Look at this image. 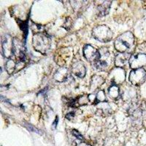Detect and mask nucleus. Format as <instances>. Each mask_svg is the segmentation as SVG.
<instances>
[{"instance_id":"nucleus-14","label":"nucleus","mask_w":146,"mask_h":146,"mask_svg":"<svg viewBox=\"0 0 146 146\" xmlns=\"http://www.w3.org/2000/svg\"><path fill=\"white\" fill-rule=\"evenodd\" d=\"M108 94L109 96L113 100H117L120 96V89L118 86L113 84V86L108 88Z\"/></svg>"},{"instance_id":"nucleus-11","label":"nucleus","mask_w":146,"mask_h":146,"mask_svg":"<svg viewBox=\"0 0 146 146\" xmlns=\"http://www.w3.org/2000/svg\"><path fill=\"white\" fill-rule=\"evenodd\" d=\"M88 96L89 102L93 105H97L99 103L106 102V96L103 91H99L96 94H91L88 95Z\"/></svg>"},{"instance_id":"nucleus-2","label":"nucleus","mask_w":146,"mask_h":146,"mask_svg":"<svg viewBox=\"0 0 146 146\" xmlns=\"http://www.w3.org/2000/svg\"><path fill=\"white\" fill-rule=\"evenodd\" d=\"M32 45L36 51L46 53L50 48V39L45 33L40 32L34 35Z\"/></svg>"},{"instance_id":"nucleus-4","label":"nucleus","mask_w":146,"mask_h":146,"mask_svg":"<svg viewBox=\"0 0 146 146\" xmlns=\"http://www.w3.org/2000/svg\"><path fill=\"white\" fill-rule=\"evenodd\" d=\"M99 50L100 53V59L94 64V66L96 69L100 70H105L112 64L113 58L107 48H101Z\"/></svg>"},{"instance_id":"nucleus-16","label":"nucleus","mask_w":146,"mask_h":146,"mask_svg":"<svg viewBox=\"0 0 146 146\" xmlns=\"http://www.w3.org/2000/svg\"><path fill=\"white\" fill-rule=\"evenodd\" d=\"M72 132H73V135H75V136H76V137H77V138H78V139H83V137H82L81 135H80V133H78V131H76V130H73Z\"/></svg>"},{"instance_id":"nucleus-9","label":"nucleus","mask_w":146,"mask_h":146,"mask_svg":"<svg viewBox=\"0 0 146 146\" xmlns=\"http://www.w3.org/2000/svg\"><path fill=\"white\" fill-rule=\"evenodd\" d=\"M72 72L75 76L80 78H84L86 72V69L85 66L84 64L80 61L75 62L72 66Z\"/></svg>"},{"instance_id":"nucleus-13","label":"nucleus","mask_w":146,"mask_h":146,"mask_svg":"<svg viewBox=\"0 0 146 146\" xmlns=\"http://www.w3.org/2000/svg\"><path fill=\"white\" fill-rule=\"evenodd\" d=\"M110 5H111V2L105 1V2H103L102 5H99L98 7H97L99 16L102 17L106 15L109 13Z\"/></svg>"},{"instance_id":"nucleus-3","label":"nucleus","mask_w":146,"mask_h":146,"mask_svg":"<svg viewBox=\"0 0 146 146\" xmlns=\"http://www.w3.org/2000/svg\"><path fill=\"white\" fill-rule=\"evenodd\" d=\"M92 35L98 41L108 42L113 39V33L108 26L100 25L94 28Z\"/></svg>"},{"instance_id":"nucleus-19","label":"nucleus","mask_w":146,"mask_h":146,"mask_svg":"<svg viewBox=\"0 0 146 146\" xmlns=\"http://www.w3.org/2000/svg\"><path fill=\"white\" fill-rule=\"evenodd\" d=\"M57 122H58V118H56V121H54V123H53V126H55V125L56 126V125H57Z\"/></svg>"},{"instance_id":"nucleus-5","label":"nucleus","mask_w":146,"mask_h":146,"mask_svg":"<svg viewBox=\"0 0 146 146\" xmlns=\"http://www.w3.org/2000/svg\"><path fill=\"white\" fill-rule=\"evenodd\" d=\"M129 81L131 84L136 86H139L143 84L146 79V72L144 69H137L133 70L129 74Z\"/></svg>"},{"instance_id":"nucleus-17","label":"nucleus","mask_w":146,"mask_h":146,"mask_svg":"<svg viewBox=\"0 0 146 146\" xmlns=\"http://www.w3.org/2000/svg\"><path fill=\"white\" fill-rule=\"evenodd\" d=\"M74 115H75V113H73V112H71V113H69L68 114L66 115V118H67V119L70 120L72 118H73V117H74Z\"/></svg>"},{"instance_id":"nucleus-8","label":"nucleus","mask_w":146,"mask_h":146,"mask_svg":"<svg viewBox=\"0 0 146 146\" xmlns=\"http://www.w3.org/2000/svg\"><path fill=\"white\" fill-rule=\"evenodd\" d=\"M130 67L132 70L142 68L146 65V54L141 53H137L131 55L129 61Z\"/></svg>"},{"instance_id":"nucleus-1","label":"nucleus","mask_w":146,"mask_h":146,"mask_svg":"<svg viewBox=\"0 0 146 146\" xmlns=\"http://www.w3.org/2000/svg\"><path fill=\"white\" fill-rule=\"evenodd\" d=\"M135 45V37L131 32H126L115 40L114 47L119 53H129Z\"/></svg>"},{"instance_id":"nucleus-18","label":"nucleus","mask_w":146,"mask_h":146,"mask_svg":"<svg viewBox=\"0 0 146 146\" xmlns=\"http://www.w3.org/2000/svg\"><path fill=\"white\" fill-rule=\"evenodd\" d=\"M143 8H145L146 10V1L145 2H143Z\"/></svg>"},{"instance_id":"nucleus-7","label":"nucleus","mask_w":146,"mask_h":146,"mask_svg":"<svg viewBox=\"0 0 146 146\" xmlns=\"http://www.w3.org/2000/svg\"><path fill=\"white\" fill-rule=\"evenodd\" d=\"M2 53L5 58H10L13 55L14 40L10 35H5L2 41Z\"/></svg>"},{"instance_id":"nucleus-6","label":"nucleus","mask_w":146,"mask_h":146,"mask_svg":"<svg viewBox=\"0 0 146 146\" xmlns=\"http://www.w3.org/2000/svg\"><path fill=\"white\" fill-rule=\"evenodd\" d=\"M83 56L88 62L94 64L100 57V50L91 45H86L83 48Z\"/></svg>"},{"instance_id":"nucleus-12","label":"nucleus","mask_w":146,"mask_h":146,"mask_svg":"<svg viewBox=\"0 0 146 146\" xmlns=\"http://www.w3.org/2000/svg\"><path fill=\"white\" fill-rule=\"evenodd\" d=\"M69 70L68 69L65 68V67H62V68L58 69L54 75V79L58 83H62V82L66 81L68 79L69 77Z\"/></svg>"},{"instance_id":"nucleus-10","label":"nucleus","mask_w":146,"mask_h":146,"mask_svg":"<svg viewBox=\"0 0 146 146\" xmlns=\"http://www.w3.org/2000/svg\"><path fill=\"white\" fill-rule=\"evenodd\" d=\"M130 53H119L115 58V65L116 67H123L126 64L131 57Z\"/></svg>"},{"instance_id":"nucleus-15","label":"nucleus","mask_w":146,"mask_h":146,"mask_svg":"<svg viewBox=\"0 0 146 146\" xmlns=\"http://www.w3.org/2000/svg\"><path fill=\"white\" fill-rule=\"evenodd\" d=\"M104 83V79L100 76H94L91 79V87L92 89H96Z\"/></svg>"}]
</instances>
